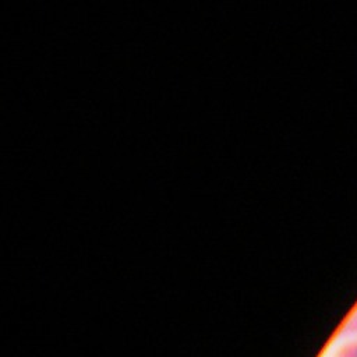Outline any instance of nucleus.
I'll use <instances>...</instances> for the list:
<instances>
[{"label":"nucleus","mask_w":357,"mask_h":357,"mask_svg":"<svg viewBox=\"0 0 357 357\" xmlns=\"http://www.w3.org/2000/svg\"><path fill=\"white\" fill-rule=\"evenodd\" d=\"M333 357H357V337L350 339L340 344L335 353Z\"/></svg>","instance_id":"f257e3e1"},{"label":"nucleus","mask_w":357,"mask_h":357,"mask_svg":"<svg viewBox=\"0 0 357 357\" xmlns=\"http://www.w3.org/2000/svg\"><path fill=\"white\" fill-rule=\"evenodd\" d=\"M340 333L343 336H357V305L354 307V310L350 312V315L344 321V324L340 329Z\"/></svg>","instance_id":"f03ea898"}]
</instances>
